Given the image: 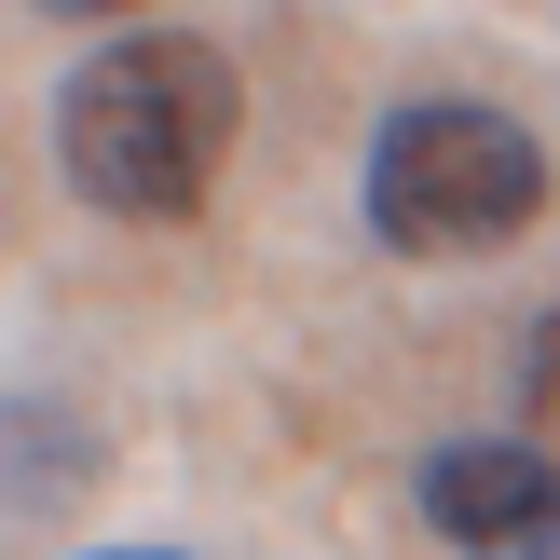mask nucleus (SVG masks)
Wrapping results in <instances>:
<instances>
[{"instance_id":"f257e3e1","label":"nucleus","mask_w":560,"mask_h":560,"mask_svg":"<svg viewBox=\"0 0 560 560\" xmlns=\"http://www.w3.org/2000/svg\"><path fill=\"white\" fill-rule=\"evenodd\" d=\"M233 137H246V82L191 27H137V42L82 55L55 96V164L96 219H191L233 164Z\"/></svg>"},{"instance_id":"f03ea898","label":"nucleus","mask_w":560,"mask_h":560,"mask_svg":"<svg viewBox=\"0 0 560 560\" xmlns=\"http://www.w3.org/2000/svg\"><path fill=\"white\" fill-rule=\"evenodd\" d=\"M547 219V151L534 124L479 96H410L397 124L370 137V233L397 260H479V246L534 233Z\"/></svg>"},{"instance_id":"7ed1b4c3","label":"nucleus","mask_w":560,"mask_h":560,"mask_svg":"<svg viewBox=\"0 0 560 560\" xmlns=\"http://www.w3.org/2000/svg\"><path fill=\"white\" fill-rule=\"evenodd\" d=\"M424 520L465 560H560V452H534V438H452V452H424Z\"/></svg>"},{"instance_id":"20e7f679","label":"nucleus","mask_w":560,"mask_h":560,"mask_svg":"<svg viewBox=\"0 0 560 560\" xmlns=\"http://www.w3.org/2000/svg\"><path fill=\"white\" fill-rule=\"evenodd\" d=\"M520 410H534V424H560V301L534 315V342H520Z\"/></svg>"},{"instance_id":"39448f33","label":"nucleus","mask_w":560,"mask_h":560,"mask_svg":"<svg viewBox=\"0 0 560 560\" xmlns=\"http://www.w3.org/2000/svg\"><path fill=\"white\" fill-rule=\"evenodd\" d=\"M42 14H124V0H42Z\"/></svg>"},{"instance_id":"423d86ee","label":"nucleus","mask_w":560,"mask_h":560,"mask_svg":"<svg viewBox=\"0 0 560 560\" xmlns=\"http://www.w3.org/2000/svg\"><path fill=\"white\" fill-rule=\"evenodd\" d=\"M96 560H178V547H96Z\"/></svg>"}]
</instances>
